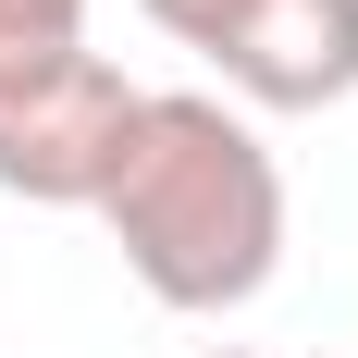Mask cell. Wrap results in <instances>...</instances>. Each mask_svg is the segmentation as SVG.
<instances>
[{
  "mask_svg": "<svg viewBox=\"0 0 358 358\" xmlns=\"http://www.w3.org/2000/svg\"><path fill=\"white\" fill-rule=\"evenodd\" d=\"M99 222L161 309L210 322V309H248L285 272V161L259 148V124L235 99L148 87L136 124H124V161L99 185Z\"/></svg>",
  "mask_w": 358,
  "mask_h": 358,
  "instance_id": "6da1fadb",
  "label": "cell"
},
{
  "mask_svg": "<svg viewBox=\"0 0 358 358\" xmlns=\"http://www.w3.org/2000/svg\"><path fill=\"white\" fill-rule=\"evenodd\" d=\"M136 99H148V87H124V62H99V50H62V62L13 74V87H0V198L99 210Z\"/></svg>",
  "mask_w": 358,
  "mask_h": 358,
  "instance_id": "7a4b0ae2",
  "label": "cell"
},
{
  "mask_svg": "<svg viewBox=\"0 0 358 358\" xmlns=\"http://www.w3.org/2000/svg\"><path fill=\"white\" fill-rule=\"evenodd\" d=\"M210 62L248 111H334L358 99V0H248Z\"/></svg>",
  "mask_w": 358,
  "mask_h": 358,
  "instance_id": "3957f363",
  "label": "cell"
},
{
  "mask_svg": "<svg viewBox=\"0 0 358 358\" xmlns=\"http://www.w3.org/2000/svg\"><path fill=\"white\" fill-rule=\"evenodd\" d=\"M62 50H87V0H0V87Z\"/></svg>",
  "mask_w": 358,
  "mask_h": 358,
  "instance_id": "277c9868",
  "label": "cell"
},
{
  "mask_svg": "<svg viewBox=\"0 0 358 358\" xmlns=\"http://www.w3.org/2000/svg\"><path fill=\"white\" fill-rule=\"evenodd\" d=\"M136 13H148V25H161V37H185L198 62H210V50H222V25H235L248 0H136Z\"/></svg>",
  "mask_w": 358,
  "mask_h": 358,
  "instance_id": "5b68a950",
  "label": "cell"
},
{
  "mask_svg": "<svg viewBox=\"0 0 358 358\" xmlns=\"http://www.w3.org/2000/svg\"><path fill=\"white\" fill-rule=\"evenodd\" d=\"M210 358H259V346H210Z\"/></svg>",
  "mask_w": 358,
  "mask_h": 358,
  "instance_id": "8992f818",
  "label": "cell"
}]
</instances>
